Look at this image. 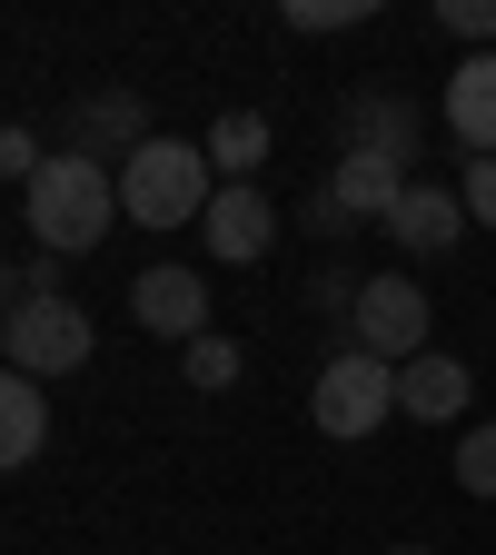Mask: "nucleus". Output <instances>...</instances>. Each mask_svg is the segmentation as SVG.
Returning <instances> with one entry per match:
<instances>
[{"label": "nucleus", "mask_w": 496, "mask_h": 555, "mask_svg": "<svg viewBox=\"0 0 496 555\" xmlns=\"http://www.w3.org/2000/svg\"><path fill=\"white\" fill-rule=\"evenodd\" d=\"M21 219H30V238H40L50 258L100 248L110 219H119V169H100V159H80V150H50L40 179L21 189Z\"/></svg>", "instance_id": "obj_1"}, {"label": "nucleus", "mask_w": 496, "mask_h": 555, "mask_svg": "<svg viewBox=\"0 0 496 555\" xmlns=\"http://www.w3.org/2000/svg\"><path fill=\"white\" fill-rule=\"evenodd\" d=\"M208 198H219V169H208L199 139H150V150L119 159V219L129 229H199Z\"/></svg>", "instance_id": "obj_2"}, {"label": "nucleus", "mask_w": 496, "mask_h": 555, "mask_svg": "<svg viewBox=\"0 0 496 555\" xmlns=\"http://www.w3.org/2000/svg\"><path fill=\"white\" fill-rule=\"evenodd\" d=\"M308 416H318V437L368 447L387 416H397V367L368 358V347H338V358L318 367V387H308Z\"/></svg>", "instance_id": "obj_3"}, {"label": "nucleus", "mask_w": 496, "mask_h": 555, "mask_svg": "<svg viewBox=\"0 0 496 555\" xmlns=\"http://www.w3.org/2000/svg\"><path fill=\"white\" fill-rule=\"evenodd\" d=\"M90 347H100V327H90V308L80 298H21L11 308V327H0V367H21V377H69V367H90Z\"/></svg>", "instance_id": "obj_4"}, {"label": "nucleus", "mask_w": 496, "mask_h": 555, "mask_svg": "<svg viewBox=\"0 0 496 555\" xmlns=\"http://www.w3.org/2000/svg\"><path fill=\"white\" fill-rule=\"evenodd\" d=\"M347 347H368V358H387V367H407V358H428V288H417L407 268H387V278H358V298H347Z\"/></svg>", "instance_id": "obj_5"}, {"label": "nucleus", "mask_w": 496, "mask_h": 555, "mask_svg": "<svg viewBox=\"0 0 496 555\" xmlns=\"http://www.w3.org/2000/svg\"><path fill=\"white\" fill-rule=\"evenodd\" d=\"M338 159H387L417 179V159H428V119H417L397 90H358L338 109Z\"/></svg>", "instance_id": "obj_6"}, {"label": "nucleus", "mask_w": 496, "mask_h": 555, "mask_svg": "<svg viewBox=\"0 0 496 555\" xmlns=\"http://www.w3.org/2000/svg\"><path fill=\"white\" fill-rule=\"evenodd\" d=\"M129 318L139 327H150V337H208V318H219V308H208V288H199V268H139V288H129Z\"/></svg>", "instance_id": "obj_7"}, {"label": "nucleus", "mask_w": 496, "mask_h": 555, "mask_svg": "<svg viewBox=\"0 0 496 555\" xmlns=\"http://www.w3.org/2000/svg\"><path fill=\"white\" fill-rule=\"evenodd\" d=\"M199 238H208V258H219V268H249V258H268V238H278V208L258 198V179H229L219 198H208Z\"/></svg>", "instance_id": "obj_8"}, {"label": "nucleus", "mask_w": 496, "mask_h": 555, "mask_svg": "<svg viewBox=\"0 0 496 555\" xmlns=\"http://www.w3.org/2000/svg\"><path fill=\"white\" fill-rule=\"evenodd\" d=\"M150 100H139V90H90L80 109H69V150H80V159H100L110 169V150L129 159V150H150Z\"/></svg>", "instance_id": "obj_9"}, {"label": "nucleus", "mask_w": 496, "mask_h": 555, "mask_svg": "<svg viewBox=\"0 0 496 555\" xmlns=\"http://www.w3.org/2000/svg\"><path fill=\"white\" fill-rule=\"evenodd\" d=\"M447 139L467 159H496V50H467L457 69H447Z\"/></svg>", "instance_id": "obj_10"}, {"label": "nucleus", "mask_w": 496, "mask_h": 555, "mask_svg": "<svg viewBox=\"0 0 496 555\" xmlns=\"http://www.w3.org/2000/svg\"><path fill=\"white\" fill-rule=\"evenodd\" d=\"M387 238H397L407 258H447V248L467 238V198L437 189V179H407V198L387 208Z\"/></svg>", "instance_id": "obj_11"}, {"label": "nucleus", "mask_w": 496, "mask_h": 555, "mask_svg": "<svg viewBox=\"0 0 496 555\" xmlns=\"http://www.w3.org/2000/svg\"><path fill=\"white\" fill-rule=\"evenodd\" d=\"M467 397H476V377H467V358H447V347L397 367V416H417V427H457Z\"/></svg>", "instance_id": "obj_12"}, {"label": "nucleus", "mask_w": 496, "mask_h": 555, "mask_svg": "<svg viewBox=\"0 0 496 555\" xmlns=\"http://www.w3.org/2000/svg\"><path fill=\"white\" fill-rule=\"evenodd\" d=\"M407 198V169H387V159H338V179H328V198H318V219L338 229V219H378L387 229V208Z\"/></svg>", "instance_id": "obj_13"}, {"label": "nucleus", "mask_w": 496, "mask_h": 555, "mask_svg": "<svg viewBox=\"0 0 496 555\" xmlns=\"http://www.w3.org/2000/svg\"><path fill=\"white\" fill-rule=\"evenodd\" d=\"M40 447H50V397H40V377L0 367V476H11V466H30Z\"/></svg>", "instance_id": "obj_14"}, {"label": "nucleus", "mask_w": 496, "mask_h": 555, "mask_svg": "<svg viewBox=\"0 0 496 555\" xmlns=\"http://www.w3.org/2000/svg\"><path fill=\"white\" fill-rule=\"evenodd\" d=\"M258 159H268V119L258 109H229L219 129H208V169H219V189L229 179H258Z\"/></svg>", "instance_id": "obj_15"}, {"label": "nucleus", "mask_w": 496, "mask_h": 555, "mask_svg": "<svg viewBox=\"0 0 496 555\" xmlns=\"http://www.w3.org/2000/svg\"><path fill=\"white\" fill-rule=\"evenodd\" d=\"M179 367H189V387H199V397H219V387H239V377H249V347L208 327V337H189V347H179Z\"/></svg>", "instance_id": "obj_16"}, {"label": "nucleus", "mask_w": 496, "mask_h": 555, "mask_svg": "<svg viewBox=\"0 0 496 555\" xmlns=\"http://www.w3.org/2000/svg\"><path fill=\"white\" fill-rule=\"evenodd\" d=\"M457 486L496 506V416H476V427L457 437Z\"/></svg>", "instance_id": "obj_17"}, {"label": "nucleus", "mask_w": 496, "mask_h": 555, "mask_svg": "<svg viewBox=\"0 0 496 555\" xmlns=\"http://www.w3.org/2000/svg\"><path fill=\"white\" fill-rule=\"evenodd\" d=\"M378 11V0H278V21L289 30H358Z\"/></svg>", "instance_id": "obj_18"}, {"label": "nucleus", "mask_w": 496, "mask_h": 555, "mask_svg": "<svg viewBox=\"0 0 496 555\" xmlns=\"http://www.w3.org/2000/svg\"><path fill=\"white\" fill-rule=\"evenodd\" d=\"M437 30L467 50H496V0H437Z\"/></svg>", "instance_id": "obj_19"}, {"label": "nucleus", "mask_w": 496, "mask_h": 555, "mask_svg": "<svg viewBox=\"0 0 496 555\" xmlns=\"http://www.w3.org/2000/svg\"><path fill=\"white\" fill-rule=\"evenodd\" d=\"M0 179H21V189L40 179V139H30L21 119H0Z\"/></svg>", "instance_id": "obj_20"}, {"label": "nucleus", "mask_w": 496, "mask_h": 555, "mask_svg": "<svg viewBox=\"0 0 496 555\" xmlns=\"http://www.w3.org/2000/svg\"><path fill=\"white\" fill-rule=\"evenodd\" d=\"M457 198H467V219H476V229H496V159H467Z\"/></svg>", "instance_id": "obj_21"}, {"label": "nucleus", "mask_w": 496, "mask_h": 555, "mask_svg": "<svg viewBox=\"0 0 496 555\" xmlns=\"http://www.w3.org/2000/svg\"><path fill=\"white\" fill-rule=\"evenodd\" d=\"M387 555H428V545H387Z\"/></svg>", "instance_id": "obj_22"}, {"label": "nucleus", "mask_w": 496, "mask_h": 555, "mask_svg": "<svg viewBox=\"0 0 496 555\" xmlns=\"http://www.w3.org/2000/svg\"><path fill=\"white\" fill-rule=\"evenodd\" d=\"M0 327H11V308H0Z\"/></svg>", "instance_id": "obj_23"}]
</instances>
